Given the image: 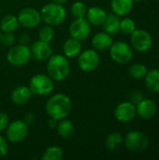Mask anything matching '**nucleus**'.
Returning <instances> with one entry per match:
<instances>
[{
	"instance_id": "obj_1",
	"label": "nucleus",
	"mask_w": 159,
	"mask_h": 160,
	"mask_svg": "<svg viewBox=\"0 0 159 160\" xmlns=\"http://www.w3.org/2000/svg\"><path fill=\"white\" fill-rule=\"evenodd\" d=\"M45 109L50 118L61 120L70 113L72 110V101L68 96L63 93H58L48 99Z\"/></svg>"
},
{
	"instance_id": "obj_2",
	"label": "nucleus",
	"mask_w": 159,
	"mask_h": 160,
	"mask_svg": "<svg viewBox=\"0 0 159 160\" xmlns=\"http://www.w3.org/2000/svg\"><path fill=\"white\" fill-rule=\"evenodd\" d=\"M47 72L54 82H63L67 80L70 73L68 58L64 54H52L48 59Z\"/></svg>"
},
{
	"instance_id": "obj_3",
	"label": "nucleus",
	"mask_w": 159,
	"mask_h": 160,
	"mask_svg": "<svg viewBox=\"0 0 159 160\" xmlns=\"http://www.w3.org/2000/svg\"><path fill=\"white\" fill-rule=\"evenodd\" d=\"M41 21L46 24L55 26L61 24L67 18V11L63 5L56 3H49L45 5L41 10Z\"/></svg>"
},
{
	"instance_id": "obj_4",
	"label": "nucleus",
	"mask_w": 159,
	"mask_h": 160,
	"mask_svg": "<svg viewBox=\"0 0 159 160\" xmlns=\"http://www.w3.org/2000/svg\"><path fill=\"white\" fill-rule=\"evenodd\" d=\"M29 88L32 94L40 97L48 96L54 90V81L49 75L39 73L31 78Z\"/></svg>"
},
{
	"instance_id": "obj_5",
	"label": "nucleus",
	"mask_w": 159,
	"mask_h": 160,
	"mask_svg": "<svg viewBox=\"0 0 159 160\" xmlns=\"http://www.w3.org/2000/svg\"><path fill=\"white\" fill-rule=\"evenodd\" d=\"M32 57L31 51L25 44H17L11 46L7 53V62L14 67H22L27 64Z\"/></svg>"
},
{
	"instance_id": "obj_6",
	"label": "nucleus",
	"mask_w": 159,
	"mask_h": 160,
	"mask_svg": "<svg viewBox=\"0 0 159 160\" xmlns=\"http://www.w3.org/2000/svg\"><path fill=\"white\" fill-rule=\"evenodd\" d=\"M6 130L7 140L12 143H19L22 142L28 134V126L23 120H15L8 123Z\"/></svg>"
},
{
	"instance_id": "obj_7",
	"label": "nucleus",
	"mask_w": 159,
	"mask_h": 160,
	"mask_svg": "<svg viewBox=\"0 0 159 160\" xmlns=\"http://www.w3.org/2000/svg\"><path fill=\"white\" fill-rule=\"evenodd\" d=\"M100 63V57L97 51L87 49L78 55V65L83 72H92L96 70Z\"/></svg>"
},
{
	"instance_id": "obj_8",
	"label": "nucleus",
	"mask_w": 159,
	"mask_h": 160,
	"mask_svg": "<svg viewBox=\"0 0 159 160\" xmlns=\"http://www.w3.org/2000/svg\"><path fill=\"white\" fill-rule=\"evenodd\" d=\"M110 55L112 59L118 64H127L132 59V49L124 41H116L110 47Z\"/></svg>"
},
{
	"instance_id": "obj_9",
	"label": "nucleus",
	"mask_w": 159,
	"mask_h": 160,
	"mask_svg": "<svg viewBox=\"0 0 159 160\" xmlns=\"http://www.w3.org/2000/svg\"><path fill=\"white\" fill-rule=\"evenodd\" d=\"M19 23L25 28H35L39 25L41 22L40 11L34 8H22L18 16Z\"/></svg>"
},
{
	"instance_id": "obj_10",
	"label": "nucleus",
	"mask_w": 159,
	"mask_h": 160,
	"mask_svg": "<svg viewBox=\"0 0 159 160\" xmlns=\"http://www.w3.org/2000/svg\"><path fill=\"white\" fill-rule=\"evenodd\" d=\"M68 32L70 37L78 40H84L88 38L91 33V24L86 18L75 19L69 25Z\"/></svg>"
},
{
	"instance_id": "obj_11",
	"label": "nucleus",
	"mask_w": 159,
	"mask_h": 160,
	"mask_svg": "<svg viewBox=\"0 0 159 160\" xmlns=\"http://www.w3.org/2000/svg\"><path fill=\"white\" fill-rule=\"evenodd\" d=\"M125 143L129 150L133 152H142L147 148L149 141L142 132L134 130L127 133L125 139Z\"/></svg>"
},
{
	"instance_id": "obj_12",
	"label": "nucleus",
	"mask_w": 159,
	"mask_h": 160,
	"mask_svg": "<svg viewBox=\"0 0 159 160\" xmlns=\"http://www.w3.org/2000/svg\"><path fill=\"white\" fill-rule=\"evenodd\" d=\"M131 43L135 50L143 52L151 48L153 40L151 35L147 31L143 29H135L131 34Z\"/></svg>"
},
{
	"instance_id": "obj_13",
	"label": "nucleus",
	"mask_w": 159,
	"mask_h": 160,
	"mask_svg": "<svg viewBox=\"0 0 159 160\" xmlns=\"http://www.w3.org/2000/svg\"><path fill=\"white\" fill-rule=\"evenodd\" d=\"M30 51L32 57L37 61H46L53 54V49L51 43L42 41L40 39L32 43Z\"/></svg>"
},
{
	"instance_id": "obj_14",
	"label": "nucleus",
	"mask_w": 159,
	"mask_h": 160,
	"mask_svg": "<svg viewBox=\"0 0 159 160\" xmlns=\"http://www.w3.org/2000/svg\"><path fill=\"white\" fill-rule=\"evenodd\" d=\"M136 106L132 102H122L114 110V116L120 122H129L136 116Z\"/></svg>"
},
{
	"instance_id": "obj_15",
	"label": "nucleus",
	"mask_w": 159,
	"mask_h": 160,
	"mask_svg": "<svg viewBox=\"0 0 159 160\" xmlns=\"http://www.w3.org/2000/svg\"><path fill=\"white\" fill-rule=\"evenodd\" d=\"M137 113L143 119H150L157 113V104L152 99H142L137 104Z\"/></svg>"
},
{
	"instance_id": "obj_16",
	"label": "nucleus",
	"mask_w": 159,
	"mask_h": 160,
	"mask_svg": "<svg viewBox=\"0 0 159 160\" xmlns=\"http://www.w3.org/2000/svg\"><path fill=\"white\" fill-rule=\"evenodd\" d=\"M107 15L108 14L103 8L99 7H92L90 8H87L85 17L91 25L99 26V25H103L107 18Z\"/></svg>"
},
{
	"instance_id": "obj_17",
	"label": "nucleus",
	"mask_w": 159,
	"mask_h": 160,
	"mask_svg": "<svg viewBox=\"0 0 159 160\" xmlns=\"http://www.w3.org/2000/svg\"><path fill=\"white\" fill-rule=\"evenodd\" d=\"M32 96L29 86L19 85L11 92V100L15 105H23L27 103Z\"/></svg>"
},
{
	"instance_id": "obj_18",
	"label": "nucleus",
	"mask_w": 159,
	"mask_h": 160,
	"mask_svg": "<svg viewBox=\"0 0 159 160\" xmlns=\"http://www.w3.org/2000/svg\"><path fill=\"white\" fill-rule=\"evenodd\" d=\"M82 48V45L81 40L70 38H67L63 44V53L68 59L74 58L81 53Z\"/></svg>"
},
{
	"instance_id": "obj_19",
	"label": "nucleus",
	"mask_w": 159,
	"mask_h": 160,
	"mask_svg": "<svg viewBox=\"0 0 159 160\" xmlns=\"http://www.w3.org/2000/svg\"><path fill=\"white\" fill-rule=\"evenodd\" d=\"M56 131L58 136L63 140H69L73 137L75 133V126L74 124L68 119H61L58 120L56 126Z\"/></svg>"
},
{
	"instance_id": "obj_20",
	"label": "nucleus",
	"mask_w": 159,
	"mask_h": 160,
	"mask_svg": "<svg viewBox=\"0 0 159 160\" xmlns=\"http://www.w3.org/2000/svg\"><path fill=\"white\" fill-rule=\"evenodd\" d=\"M113 43L112 35L106 32H100L96 34L92 38V45L96 50L105 51L110 49L112 44Z\"/></svg>"
},
{
	"instance_id": "obj_21",
	"label": "nucleus",
	"mask_w": 159,
	"mask_h": 160,
	"mask_svg": "<svg viewBox=\"0 0 159 160\" xmlns=\"http://www.w3.org/2000/svg\"><path fill=\"white\" fill-rule=\"evenodd\" d=\"M111 7L117 16H125L130 13L133 8L132 0H112Z\"/></svg>"
},
{
	"instance_id": "obj_22",
	"label": "nucleus",
	"mask_w": 159,
	"mask_h": 160,
	"mask_svg": "<svg viewBox=\"0 0 159 160\" xmlns=\"http://www.w3.org/2000/svg\"><path fill=\"white\" fill-rule=\"evenodd\" d=\"M19 25L18 18L12 14L4 16L0 22V29L3 33H14L18 29Z\"/></svg>"
},
{
	"instance_id": "obj_23",
	"label": "nucleus",
	"mask_w": 159,
	"mask_h": 160,
	"mask_svg": "<svg viewBox=\"0 0 159 160\" xmlns=\"http://www.w3.org/2000/svg\"><path fill=\"white\" fill-rule=\"evenodd\" d=\"M120 22L119 16L116 14L107 15V18L103 23V27L106 33L110 35H115L120 31Z\"/></svg>"
},
{
	"instance_id": "obj_24",
	"label": "nucleus",
	"mask_w": 159,
	"mask_h": 160,
	"mask_svg": "<svg viewBox=\"0 0 159 160\" xmlns=\"http://www.w3.org/2000/svg\"><path fill=\"white\" fill-rule=\"evenodd\" d=\"M145 83L149 91L153 93L159 92V69H151L145 75Z\"/></svg>"
},
{
	"instance_id": "obj_25",
	"label": "nucleus",
	"mask_w": 159,
	"mask_h": 160,
	"mask_svg": "<svg viewBox=\"0 0 159 160\" xmlns=\"http://www.w3.org/2000/svg\"><path fill=\"white\" fill-rule=\"evenodd\" d=\"M123 143V137L118 132H113L110 134L106 141H105V146L109 151H114L118 149Z\"/></svg>"
},
{
	"instance_id": "obj_26",
	"label": "nucleus",
	"mask_w": 159,
	"mask_h": 160,
	"mask_svg": "<svg viewBox=\"0 0 159 160\" xmlns=\"http://www.w3.org/2000/svg\"><path fill=\"white\" fill-rule=\"evenodd\" d=\"M64 158V152L62 148L58 146H50L42 154V160H61Z\"/></svg>"
},
{
	"instance_id": "obj_27",
	"label": "nucleus",
	"mask_w": 159,
	"mask_h": 160,
	"mask_svg": "<svg viewBox=\"0 0 159 160\" xmlns=\"http://www.w3.org/2000/svg\"><path fill=\"white\" fill-rule=\"evenodd\" d=\"M71 14L75 19L84 18L87 12V7L82 1H76L72 4L70 8Z\"/></svg>"
},
{
	"instance_id": "obj_28",
	"label": "nucleus",
	"mask_w": 159,
	"mask_h": 160,
	"mask_svg": "<svg viewBox=\"0 0 159 160\" xmlns=\"http://www.w3.org/2000/svg\"><path fill=\"white\" fill-rule=\"evenodd\" d=\"M147 73V68L142 64H134L129 68V75L135 80H141L145 77Z\"/></svg>"
},
{
	"instance_id": "obj_29",
	"label": "nucleus",
	"mask_w": 159,
	"mask_h": 160,
	"mask_svg": "<svg viewBox=\"0 0 159 160\" xmlns=\"http://www.w3.org/2000/svg\"><path fill=\"white\" fill-rule=\"evenodd\" d=\"M54 38V30L52 25H44L39 29L38 32V38L42 41L51 43Z\"/></svg>"
},
{
	"instance_id": "obj_30",
	"label": "nucleus",
	"mask_w": 159,
	"mask_h": 160,
	"mask_svg": "<svg viewBox=\"0 0 159 160\" xmlns=\"http://www.w3.org/2000/svg\"><path fill=\"white\" fill-rule=\"evenodd\" d=\"M136 29L135 22L132 19L126 18L120 22V31H122L124 34H132Z\"/></svg>"
},
{
	"instance_id": "obj_31",
	"label": "nucleus",
	"mask_w": 159,
	"mask_h": 160,
	"mask_svg": "<svg viewBox=\"0 0 159 160\" xmlns=\"http://www.w3.org/2000/svg\"><path fill=\"white\" fill-rule=\"evenodd\" d=\"M16 41V38L13 33H3L1 35L0 42L5 46H13Z\"/></svg>"
},
{
	"instance_id": "obj_32",
	"label": "nucleus",
	"mask_w": 159,
	"mask_h": 160,
	"mask_svg": "<svg viewBox=\"0 0 159 160\" xmlns=\"http://www.w3.org/2000/svg\"><path fill=\"white\" fill-rule=\"evenodd\" d=\"M8 152V144L7 140L0 135V159L5 158Z\"/></svg>"
},
{
	"instance_id": "obj_33",
	"label": "nucleus",
	"mask_w": 159,
	"mask_h": 160,
	"mask_svg": "<svg viewBox=\"0 0 159 160\" xmlns=\"http://www.w3.org/2000/svg\"><path fill=\"white\" fill-rule=\"evenodd\" d=\"M8 123H9V119L7 114L5 112H0V133L7 128Z\"/></svg>"
},
{
	"instance_id": "obj_34",
	"label": "nucleus",
	"mask_w": 159,
	"mask_h": 160,
	"mask_svg": "<svg viewBox=\"0 0 159 160\" xmlns=\"http://www.w3.org/2000/svg\"><path fill=\"white\" fill-rule=\"evenodd\" d=\"M37 120V117L34 113H31V112H28L25 114L24 118H23V122L27 125V126H31L33 125Z\"/></svg>"
},
{
	"instance_id": "obj_35",
	"label": "nucleus",
	"mask_w": 159,
	"mask_h": 160,
	"mask_svg": "<svg viewBox=\"0 0 159 160\" xmlns=\"http://www.w3.org/2000/svg\"><path fill=\"white\" fill-rule=\"evenodd\" d=\"M131 99L133 101V104H138L139 102H141L143 99V96L142 94V92L140 91H135L132 93L131 95Z\"/></svg>"
},
{
	"instance_id": "obj_36",
	"label": "nucleus",
	"mask_w": 159,
	"mask_h": 160,
	"mask_svg": "<svg viewBox=\"0 0 159 160\" xmlns=\"http://www.w3.org/2000/svg\"><path fill=\"white\" fill-rule=\"evenodd\" d=\"M57 123H58V120H56V119H54V118H51V119L49 120L48 126H49L50 128L53 129V128H56Z\"/></svg>"
},
{
	"instance_id": "obj_37",
	"label": "nucleus",
	"mask_w": 159,
	"mask_h": 160,
	"mask_svg": "<svg viewBox=\"0 0 159 160\" xmlns=\"http://www.w3.org/2000/svg\"><path fill=\"white\" fill-rule=\"evenodd\" d=\"M53 3H56V4H60V5H63L67 2V0H52Z\"/></svg>"
},
{
	"instance_id": "obj_38",
	"label": "nucleus",
	"mask_w": 159,
	"mask_h": 160,
	"mask_svg": "<svg viewBox=\"0 0 159 160\" xmlns=\"http://www.w3.org/2000/svg\"><path fill=\"white\" fill-rule=\"evenodd\" d=\"M133 2H141V1H142V0H132Z\"/></svg>"
},
{
	"instance_id": "obj_39",
	"label": "nucleus",
	"mask_w": 159,
	"mask_h": 160,
	"mask_svg": "<svg viewBox=\"0 0 159 160\" xmlns=\"http://www.w3.org/2000/svg\"><path fill=\"white\" fill-rule=\"evenodd\" d=\"M2 31H1V29H0V39H1V35H2V33H1Z\"/></svg>"
}]
</instances>
